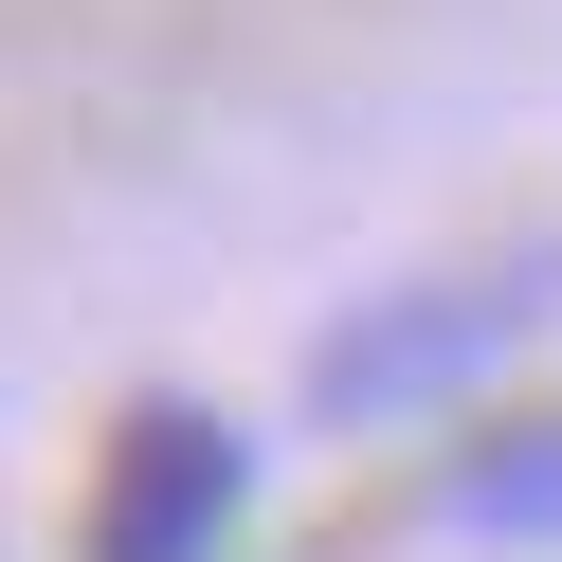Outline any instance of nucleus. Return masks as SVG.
Listing matches in <instances>:
<instances>
[{
	"mask_svg": "<svg viewBox=\"0 0 562 562\" xmlns=\"http://www.w3.org/2000/svg\"><path fill=\"white\" fill-rule=\"evenodd\" d=\"M544 327V272H453L436 308H363V327L327 345V417H417V400H453L472 363H508V345Z\"/></svg>",
	"mask_w": 562,
	"mask_h": 562,
	"instance_id": "nucleus-1",
	"label": "nucleus"
},
{
	"mask_svg": "<svg viewBox=\"0 0 562 562\" xmlns=\"http://www.w3.org/2000/svg\"><path fill=\"white\" fill-rule=\"evenodd\" d=\"M236 490H255V453L218 436L200 400H164V417H127V453H110V490H91V562H218V526H236Z\"/></svg>",
	"mask_w": 562,
	"mask_h": 562,
	"instance_id": "nucleus-2",
	"label": "nucleus"
},
{
	"mask_svg": "<svg viewBox=\"0 0 562 562\" xmlns=\"http://www.w3.org/2000/svg\"><path fill=\"white\" fill-rule=\"evenodd\" d=\"M453 526H490V544H544V526H562V417L490 436L472 472H453Z\"/></svg>",
	"mask_w": 562,
	"mask_h": 562,
	"instance_id": "nucleus-3",
	"label": "nucleus"
}]
</instances>
